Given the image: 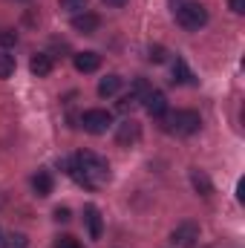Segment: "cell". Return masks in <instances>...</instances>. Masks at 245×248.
I'll list each match as a JSON object with an SVG mask.
<instances>
[{
  "label": "cell",
  "instance_id": "9a60e30c",
  "mask_svg": "<svg viewBox=\"0 0 245 248\" xmlns=\"http://www.w3.org/2000/svg\"><path fill=\"white\" fill-rule=\"evenodd\" d=\"M190 69H187V63L182 61V58H176V63H173V81L176 84H190Z\"/></svg>",
  "mask_w": 245,
  "mask_h": 248
},
{
  "label": "cell",
  "instance_id": "e0dca14e",
  "mask_svg": "<svg viewBox=\"0 0 245 248\" xmlns=\"http://www.w3.org/2000/svg\"><path fill=\"white\" fill-rule=\"evenodd\" d=\"M12 72H15V55L0 52V78H9Z\"/></svg>",
  "mask_w": 245,
  "mask_h": 248
},
{
  "label": "cell",
  "instance_id": "d4e9b609",
  "mask_svg": "<svg viewBox=\"0 0 245 248\" xmlns=\"http://www.w3.org/2000/svg\"><path fill=\"white\" fill-rule=\"evenodd\" d=\"M104 3H107V6H124L127 0H104Z\"/></svg>",
  "mask_w": 245,
  "mask_h": 248
},
{
  "label": "cell",
  "instance_id": "603a6c76",
  "mask_svg": "<svg viewBox=\"0 0 245 248\" xmlns=\"http://www.w3.org/2000/svg\"><path fill=\"white\" fill-rule=\"evenodd\" d=\"M63 9H84L87 6V0H61Z\"/></svg>",
  "mask_w": 245,
  "mask_h": 248
},
{
  "label": "cell",
  "instance_id": "7a4b0ae2",
  "mask_svg": "<svg viewBox=\"0 0 245 248\" xmlns=\"http://www.w3.org/2000/svg\"><path fill=\"white\" fill-rule=\"evenodd\" d=\"M165 130L168 133H176V136H193L199 127H202V119L196 110H176V113H165Z\"/></svg>",
  "mask_w": 245,
  "mask_h": 248
},
{
  "label": "cell",
  "instance_id": "ac0fdd59",
  "mask_svg": "<svg viewBox=\"0 0 245 248\" xmlns=\"http://www.w3.org/2000/svg\"><path fill=\"white\" fill-rule=\"evenodd\" d=\"M17 44V32L15 29H0V46H15Z\"/></svg>",
  "mask_w": 245,
  "mask_h": 248
},
{
  "label": "cell",
  "instance_id": "484cf974",
  "mask_svg": "<svg viewBox=\"0 0 245 248\" xmlns=\"http://www.w3.org/2000/svg\"><path fill=\"white\" fill-rule=\"evenodd\" d=\"M0 243H3V237H0Z\"/></svg>",
  "mask_w": 245,
  "mask_h": 248
},
{
  "label": "cell",
  "instance_id": "4fadbf2b",
  "mask_svg": "<svg viewBox=\"0 0 245 248\" xmlns=\"http://www.w3.org/2000/svg\"><path fill=\"white\" fill-rule=\"evenodd\" d=\"M190 182H193V187H196V193H199V196H211V193H214L211 179H208L202 170H196V168L190 170Z\"/></svg>",
  "mask_w": 245,
  "mask_h": 248
},
{
  "label": "cell",
  "instance_id": "2e32d148",
  "mask_svg": "<svg viewBox=\"0 0 245 248\" xmlns=\"http://www.w3.org/2000/svg\"><path fill=\"white\" fill-rule=\"evenodd\" d=\"M26 246H29L26 234H9V237H3V243H0V248H26Z\"/></svg>",
  "mask_w": 245,
  "mask_h": 248
},
{
  "label": "cell",
  "instance_id": "cb8c5ba5",
  "mask_svg": "<svg viewBox=\"0 0 245 248\" xmlns=\"http://www.w3.org/2000/svg\"><path fill=\"white\" fill-rule=\"evenodd\" d=\"M228 3H231V12L234 15H243L245 12V0H228Z\"/></svg>",
  "mask_w": 245,
  "mask_h": 248
},
{
  "label": "cell",
  "instance_id": "44dd1931",
  "mask_svg": "<svg viewBox=\"0 0 245 248\" xmlns=\"http://www.w3.org/2000/svg\"><path fill=\"white\" fill-rule=\"evenodd\" d=\"M150 61H153V63L165 61V46H150Z\"/></svg>",
  "mask_w": 245,
  "mask_h": 248
},
{
  "label": "cell",
  "instance_id": "ba28073f",
  "mask_svg": "<svg viewBox=\"0 0 245 248\" xmlns=\"http://www.w3.org/2000/svg\"><path fill=\"white\" fill-rule=\"evenodd\" d=\"M138 136H141V127L133 122V119H127L124 124H119V133H116V141L127 147V144H136L138 141Z\"/></svg>",
  "mask_w": 245,
  "mask_h": 248
},
{
  "label": "cell",
  "instance_id": "52a82bcc",
  "mask_svg": "<svg viewBox=\"0 0 245 248\" xmlns=\"http://www.w3.org/2000/svg\"><path fill=\"white\" fill-rule=\"evenodd\" d=\"M98 26H101V17L92 15V12H84V15H75L72 17V29L81 32V35H92Z\"/></svg>",
  "mask_w": 245,
  "mask_h": 248
},
{
  "label": "cell",
  "instance_id": "9c48e42d",
  "mask_svg": "<svg viewBox=\"0 0 245 248\" xmlns=\"http://www.w3.org/2000/svg\"><path fill=\"white\" fill-rule=\"evenodd\" d=\"M84 222H87V228H90V237H92V240H101L104 225H101V214H98L95 205H87V208H84Z\"/></svg>",
  "mask_w": 245,
  "mask_h": 248
},
{
  "label": "cell",
  "instance_id": "d6986e66",
  "mask_svg": "<svg viewBox=\"0 0 245 248\" xmlns=\"http://www.w3.org/2000/svg\"><path fill=\"white\" fill-rule=\"evenodd\" d=\"M136 104H138V98H133V95H124L122 101H119V113H130Z\"/></svg>",
  "mask_w": 245,
  "mask_h": 248
},
{
  "label": "cell",
  "instance_id": "6da1fadb",
  "mask_svg": "<svg viewBox=\"0 0 245 248\" xmlns=\"http://www.w3.org/2000/svg\"><path fill=\"white\" fill-rule=\"evenodd\" d=\"M72 165L95 185V182H104L107 176H110V165H107V159L104 156H98V153H92V150H81V153H75V159H72Z\"/></svg>",
  "mask_w": 245,
  "mask_h": 248
},
{
  "label": "cell",
  "instance_id": "7402d4cb",
  "mask_svg": "<svg viewBox=\"0 0 245 248\" xmlns=\"http://www.w3.org/2000/svg\"><path fill=\"white\" fill-rule=\"evenodd\" d=\"M55 219H58V222H69V219H72L69 208H55Z\"/></svg>",
  "mask_w": 245,
  "mask_h": 248
},
{
  "label": "cell",
  "instance_id": "8fae6325",
  "mask_svg": "<svg viewBox=\"0 0 245 248\" xmlns=\"http://www.w3.org/2000/svg\"><path fill=\"white\" fill-rule=\"evenodd\" d=\"M29 69H32L38 78H46V75L52 72V58H49L46 52H38V55H32V61H29Z\"/></svg>",
  "mask_w": 245,
  "mask_h": 248
},
{
  "label": "cell",
  "instance_id": "5b68a950",
  "mask_svg": "<svg viewBox=\"0 0 245 248\" xmlns=\"http://www.w3.org/2000/svg\"><path fill=\"white\" fill-rule=\"evenodd\" d=\"M141 104H144V110H147L150 116H156V119H162V116L168 113V95H165L162 90H147L144 98H141Z\"/></svg>",
  "mask_w": 245,
  "mask_h": 248
},
{
  "label": "cell",
  "instance_id": "8992f818",
  "mask_svg": "<svg viewBox=\"0 0 245 248\" xmlns=\"http://www.w3.org/2000/svg\"><path fill=\"white\" fill-rule=\"evenodd\" d=\"M196 240H199V225H196V222L187 219V222H179V225L173 228V243H176V246H193Z\"/></svg>",
  "mask_w": 245,
  "mask_h": 248
},
{
  "label": "cell",
  "instance_id": "30bf717a",
  "mask_svg": "<svg viewBox=\"0 0 245 248\" xmlns=\"http://www.w3.org/2000/svg\"><path fill=\"white\" fill-rule=\"evenodd\" d=\"M72 63H75L78 72H95V69L101 66V55H98V52H78V55L72 58Z\"/></svg>",
  "mask_w": 245,
  "mask_h": 248
},
{
  "label": "cell",
  "instance_id": "3957f363",
  "mask_svg": "<svg viewBox=\"0 0 245 248\" xmlns=\"http://www.w3.org/2000/svg\"><path fill=\"white\" fill-rule=\"evenodd\" d=\"M176 23L187 32H196L208 23V9L202 3H182L176 6Z\"/></svg>",
  "mask_w": 245,
  "mask_h": 248
},
{
  "label": "cell",
  "instance_id": "7c38bea8",
  "mask_svg": "<svg viewBox=\"0 0 245 248\" xmlns=\"http://www.w3.org/2000/svg\"><path fill=\"white\" fill-rule=\"evenodd\" d=\"M52 185H55V182H52V176H49L46 170H38V173L32 176V187H35L38 196H49V193H52Z\"/></svg>",
  "mask_w": 245,
  "mask_h": 248
},
{
  "label": "cell",
  "instance_id": "277c9868",
  "mask_svg": "<svg viewBox=\"0 0 245 248\" xmlns=\"http://www.w3.org/2000/svg\"><path fill=\"white\" fill-rule=\"evenodd\" d=\"M81 124H84L87 133L101 136V133H107V130L113 127V116H110L107 110H87V113L81 116Z\"/></svg>",
  "mask_w": 245,
  "mask_h": 248
},
{
  "label": "cell",
  "instance_id": "5bb4252c",
  "mask_svg": "<svg viewBox=\"0 0 245 248\" xmlns=\"http://www.w3.org/2000/svg\"><path fill=\"white\" fill-rule=\"evenodd\" d=\"M119 90H122V78H119V75H107V78L98 81V95H101V98L116 95Z\"/></svg>",
  "mask_w": 245,
  "mask_h": 248
},
{
  "label": "cell",
  "instance_id": "ffe728a7",
  "mask_svg": "<svg viewBox=\"0 0 245 248\" xmlns=\"http://www.w3.org/2000/svg\"><path fill=\"white\" fill-rule=\"evenodd\" d=\"M55 248H78V240L75 237H69V234H63L55 240Z\"/></svg>",
  "mask_w": 245,
  "mask_h": 248
}]
</instances>
